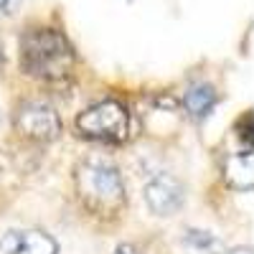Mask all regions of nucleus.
Segmentation results:
<instances>
[{"instance_id":"f257e3e1","label":"nucleus","mask_w":254,"mask_h":254,"mask_svg":"<svg viewBox=\"0 0 254 254\" xmlns=\"http://www.w3.org/2000/svg\"><path fill=\"white\" fill-rule=\"evenodd\" d=\"M20 66L33 79L64 81L74 69V51L64 33L54 28H31L20 41Z\"/></svg>"},{"instance_id":"f03ea898","label":"nucleus","mask_w":254,"mask_h":254,"mask_svg":"<svg viewBox=\"0 0 254 254\" xmlns=\"http://www.w3.org/2000/svg\"><path fill=\"white\" fill-rule=\"evenodd\" d=\"M76 193L81 206L94 216H117L125 206V183L107 160H84L76 168Z\"/></svg>"},{"instance_id":"7ed1b4c3","label":"nucleus","mask_w":254,"mask_h":254,"mask_svg":"<svg viewBox=\"0 0 254 254\" xmlns=\"http://www.w3.org/2000/svg\"><path fill=\"white\" fill-rule=\"evenodd\" d=\"M76 132L97 142H122L130 132V115H127L125 104L104 99L76 117Z\"/></svg>"},{"instance_id":"20e7f679","label":"nucleus","mask_w":254,"mask_h":254,"mask_svg":"<svg viewBox=\"0 0 254 254\" xmlns=\"http://www.w3.org/2000/svg\"><path fill=\"white\" fill-rule=\"evenodd\" d=\"M15 130L26 140L51 142L61 135V120L56 110L44 102H23L15 112Z\"/></svg>"},{"instance_id":"39448f33","label":"nucleus","mask_w":254,"mask_h":254,"mask_svg":"<svg viewBox=\"0 0 254 254\" xmlns=\"http://www.w3.org/2000/svg\"><path fill=\"white\" fill-rule=\"evenodd\" d=\"M183 186L178 183V178L168 176V173H158L145 183V201L147 208L155 216H173L183 206Z\"/></svg>"},{"instance_id":"423d86ee","label":"nucleus","mask_w":254,"mask_h":254,"mask_svg":"<svg viewBox=\"0 0 254 254\" xmlns=\"http://www.w3.org/2000/svg\"><path fill=\"white\" fill-rule=\"evenodd\" d=\"M3 254H59V244L54 237L38 229H15L0 239Z\"/></svg>"},{"instance_id":"0eeeda50","label":"nucleus","mask_w":254,"mask_h":254,"mask_svg":"<svg viewBox=\"0 0 254 254\" xmlns=\"http://www.w3.org/2000/svg\"><path fill=\"white\" fill-rule=\"evenodd\" d=\"M214 104H216V92H214V87H208V84H196V87H190L183 94V107L196 120L206 117L214 110Z\"/></svg>"},{"instance_id":"6e6552de","label":"nucleus","mask_w":254,"mask_h":254,"mask_svg":"<svg viewBox=\"0 0 254 254\" xmlns=\"http://www.w3.org/2000/svg\"><path fill=\"white\" fill-rule=\"evenodd\" d=\"M224 178L234 183L237 188H252V155L249 153L229 155L224 163Z\"/></svg>"},{"instance_id":"1a4fd4ad","label":"nucleus","mask_w":254,"mask_h":254,"mask_svg":"<svg viewBox=\"0 0 254 254\" xmlns=\"http://www.w3.org/2000/svg\"><path fill=\"white\" fill-rule=\"evenodd\" d=\"M20 3H23V0H0V13H3V15H13L20 8Z\"/></svg>"},{"instance_id":"9d476101","label":"nucleus","mask_w":254,"mask_h":254,"mask_svg":"<svg viewBox=\"0 0 254 254\" xmlns=\"http://www.w3.org/2000/svg\"><path fill=\"white\" fill-rule=\"evenodd\" d=\"M117 254H137V252H135V247H130V244H122V247H117Z\"/></svg>"},{"instance_id":"9b49d317","label":"nucleus","mask_w":254,"mask_h":254,"mask_svg":"<svg viewBox=\"0 0 254 254\" xmlns=\"http://www.w3.org/2000/svg\"><path fill=\"white\" fill-rule=\"evenodd\" d=\"M229 254H252V249H244V247H239V249H234V252H229Z\"/></svg>"},{"instance_id":"f8f14e48","label":"nucleus","mask_w":254,"mask_h":254,"mask_svg":"<svg viewBox=\"0 0 254 254\" xmlns=\"http://www.w3.org/2000/svg\"><path fill=\"white\" fill-rule=\"evenodd\" d=\"M3 64H5V56H3V46H0V69H3Z\"/></svg>"}]
</instances>
